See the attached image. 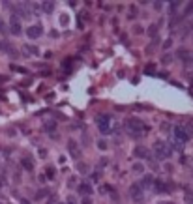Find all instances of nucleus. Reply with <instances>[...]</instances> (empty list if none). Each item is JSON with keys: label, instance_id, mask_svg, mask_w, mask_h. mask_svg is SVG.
Masks as SVG:
<instances>
[{"label": "nucleus", "instance_id": "f257e3e1", "mask_svg": "<svg viewBox=\"0 0 193 204\" xmlns=\"http://www.w3.org/2000/svg\"><path fill=\"white\" fill-rule=\"evenodd\" d=\"M124 125H126V129L130 131L133 137H141L143 133H148V129L150 127L141 120V118H135V116H131V118H126V122H124Z\"/></svg>", "mask_w": 193, "mask_h": 204}, {"label": "nucleus", "instance_id": "f03ea898", "mask_svg": "<svg viewBox=\"0 0 193 204\" xmlns=\"http://www.w3.org/2000/svg\"><path fill=\"white\" fill-rule=\"evenodd\" d=\"M96 124H98V129L101 133H111L113 131V125H114V120H113L111 114H101V116H98Z\"/></svg>", "mask_w": 193, "mask_h": 204}, {"label": "nucleus", "instance_id": "7ed1b4c3", "mask_svg": "<svg viewBox=\"0 0 193 204\" xmlns=\"http://www.w3.org/2000/svg\"><path fill=\"white\" fill-rule=\"evenodd\" d=\"M154 154L157 159H167V157H171V148L165 141H157V142H154Z\"/></svg>", "mask_w": 193, "mask_h": 204}, {"label": "nucleus", "instance_id": "20e7f679", "mask_svg": "<svg viewBox=\"0 0 193 204\" xmlns=\"http://www.w3.org/2000/svg\"><path fill=\"white\" fill-rule=\"evenodd\" d=\"M174 139H176L178 142H188L191 137L188 135V131H186L184 125H176V127H174Z\"/></svg>", "mask_w": 193, "mask_h": 204}, {"label": "nucleus", "instance_id": "39448f33", "mask_svg": "<svg viewBox=\"0 0 193 204\" xmlns=\"http://www.w3.org/2000/svg\"><path fill=\"white\" fill-rule=\"evenodd\" d=\"M130 195H131L137 202H141V200H143V187L139 186V184H133V186L130 187Z\"/></svg>", "mask_w": 193, "mask_h": 204}, {"label": "nucleus", "instance_id": "423d86ee", "mask_svg": "<svg viewBox=\"0 0 193 204\" xmlns=\"http://www.w3.org/2000/svg\"><path fill=\"white\" fill-rule=\"evenodd\" d=\"M41 26H38V25H32V26H28L26 28V36L28 38H32V39H36V38H39L41 36Z\"/></svg>", "mask_w": 193, "mask_h": 204}, {"label": "nucleus", "instance_id": "0eeeda50", "mask_svg": "<svg viewBox=\"0 0 193 204\" xmlns=\"http://www.w3.org/2000/svg\"><path fill=\"white\" fill-rule=\"evenodd\" d=\"M68 150H69L71 157H75V159L81 157V148L77 146V142H75V141H69V142H68Z\"/></svg>", "mask_w": 193, "mask_h": 204}, {"label": "nucleus", "instance_id": "6e6552de", "mask_svg": "<svg viewBox=\"0 0 193 204\" xmlns=\"http://www.w3.org/2000/svg\"><path fill=\"white\" fill-rule=\"evenodd\" d=\"M135 157H141V159H150V152L144 148V146H137L135 148Z\"/></svg>", "mask_w": 193, "mask_h": 204}, {"label": "nucleus", "instance_id": "1a4fd4ad", "mask_svg": "<svg viewBox=\"0 0 193 204\" xmlns=\"http://www.w3.org/2000/svg\"><path fill=\"white\" fill-rule=\"evenodd\" d=\"M9 28H12L13 34H21V23H19V19H17V17H13V19H12V23H9Z\"/></svg>", "mask_w": 193, "mask_h": 204}, {"label": "nucleus", "instance_id": "9d476101", "mask_svg": "<svg viewBox=\"0 0 193 204\" xmlns=\"http://www.w3.org/2000/svg\"><path fill=\"white\" fill-rule=\"evenodd\" d=\"M176 56L182 58V60H189V51L188 49H178L176 51Z\"/></svg>", "mask_w": 193, "mask_h": 204}, {"label": "nucleus", "instance_id": "9b49d317", "mask_svg": "<svg viewBox=\"0 0 193 204\" xmlns=\"http://www.w3.org/2000/svg\"><path fill=\"white\" fill-rule=\"evenodd\" d=\"M21 163H23V167H25L26 170H32V169H34V163H32L30 157H23V161H21Z\"/></svg>", "mask_w": 193, "mask_h": 204}, {"label": "nucleus", "instance_id": "f8f14e48", "mask_svg": "<svg viewBox=\"0 0 193 204\" xmlns=\"http://www.w3.org/2000/svg\"><path fill=\"white\" fill-rule=\"evenodd\" d=\"M79 191L84 193V195H90V193H92V187H90L88 184H81V186H79Z\"/></svg>", "mask_w": 193, "mask_h": 204}, {"label": "nucleus", "instance_id": "ddd939ff", "mask_svg": "<svg viewBox=\"0 0 193 204\" xmlns=\"http://www.w3.org/2000/svg\"><path fill=\"white\" fill-rule=\"evenodd\" d=\"M184 199H186V202L193 204V189H186V193H184Z\"/></svg>", "mask_w": 193, "mask_h": 204}, {"label": "nucleus", "instance_id": "4468645a", "mask_svg": "<svg viewBox=\"0 0 193 204\" xmlns=\"http://www.w3.org/2000/svg\"><path fill=\"white\" fill-rule=\"evenodd\" d=\"M131 169L135 170V172H143V170H144L143 163H133V165H131Z\"/></svg>", "mask_w": 193, "mask_h": 204}, {"label": "nucleus", "instance_id": "2eb2a0df", "mask_svg": "<svg viewBox=\"0 0 193 204\" xmlns=\"http://www.w3.org/2000/svg\"><path fill=\"white\" fill-rule=\"evenodd\" d=\"M152 182H154V180H152V176H146V178L143 180V186H144V187H148V186H152Z\"/></svg>", "mask_w": 193, "mask_h": 204}, {"label": "nucleus", "instance_id": "dca6fc26", "mask_svg": "<svg viewBox=\"0 0 193 204\" xmlns=\"http://www.w3.org/2000/svg\"><path fill=\"white\" fill-rule=\"evenodd\" d=\"M156 189H157V191H167V187H165L163 182H156Z\"/></svg>", "mask_w": 193, "mask_h": 204}, {"label": "nucleus", "instance_id": "f3484780", "mask_svg": "<svg viewBox=\"0 0 193 204\" xmlns=\"http://www.w3.org/2000/svg\"><path fill=\"white\" fill-rule=\"evenodd\" d=\"M52 6H55L52 2H43V9H45V12H52Z\"/></svg>", "mask_w": 193, "mask_h": 204}, {"label": "nucleus", "instance_id": "a211bd4d", "mask_svg": "<svg viewBox=\"0 0 193 204\" xmlns=\"http://www.w3.org/2000/svg\"><path fill=\"white\" fill-rule=\"evenodd\" d=\"M25 51L32 52V55H36V52H38V49H36V47H32V45H26V47H25Z\"/></svg>", "mask_w": 193, "mask_h": 204}, {"label": "nucleus", "instance_id": "6ab92c4d", "mask_svg": "<svg viewBox=\"0 0 193 204\" xmlns=\"http://www.w3.org/2000/svg\"><path fill=\"white\" fill-rule=\"evenodd\" d=\"M178 6H180V2H171V13H174Z\"/></svg>", "mask_w": 193, "mask_h": 204}, {"label": "nucleus", "instance_id": "aec40b11", "mask_svg": "<svg viewBox=\"0 0 193 204\" xmlns=\"http://www.w3.org/2000/svg\"><path fill=\"white\" fill-rule=\"evenodd\" d=\"M77 169H79V170H83V172H86V170H88V165H84V163H79V165H77Z\"/></svg>", "mask_w": 193, "mask_h": 204}, {"label": "nucleus", "instance_id": "412c9836", "mask_svg": "<svg viewBox=\"0 0 193 204\" xmlns=\"http://www.w3.org/2000/svg\"><path fill=\"white\" fill-rule=\"evenodd\" d=\"M184 127H186V131H188V135L191 137V135H193V125H184Z\"/></svg>", "mask_w": 193, "mask_h": 204}, {"label": "nucleus", "instance_id": "4be33fe9", "mask_svg": "<svg viewBox=\"0 0 193 204\" xmlns=\"http://www.w3.org/2000/svg\"><path fill=\"white\" fill-rule=\"evenodd\" d=\"M171 60H173V56H171V55H165V56H163V64H169Z\"/></svg>", "mask_w": 193, "mask_h": 204}, {"label": "nucleus", "instance_id": "5701e85b", "mask_svg": "<svg viewBox=\"0 0 193 204\" xmlns=\"http://www.w3.org/2000/svg\"><path fill=\"white\" fill-rule=\"evenodd\" d=\"M98 148H100V150H105V148H107L105 141H100V142H98Z\"/></svg>", "mask_w": 193, "mask_h": 204}, {"label": "nucleus", "instance_id": "b1692460", "mask_svg": "<svg viewBox=\"0 0 193 204\" xmlns=\"http://www.w3.org/2000/svg\"><path fill=\"white\" fill-rule=\"evenodd\" d=\"M156 30H157V26H156V25H154V26H150V28H148V32H150V34H156Z\"/></svg>", "mask_w": 193, "mask_h": 204}, {"label": "nucleus", "instance_id": "393cba45", "mask_svg": "<svg viewBox=\"0 0 193 204\" xmlns=\"http://www.w3.org/2000/svg\"><path fill=\"white\" fill-rule=\"evenodd\" d=\"M83 204H92V200H90V197H84V199H83Z\"/></svg>", "mask_w": 193, "mask_h": 204}, {"label": "nucleus", "instance_id": "a878e982", "mask_svg": "<svg viewBox=\"0 0 193 204\" xmlns=\"http://www.w3.org/2000/svg\"><path fill=\"white\" fill-rule=\"evenodd\" d=\"M68 204H77V202H75V199H73V197H69V199H68Z\"/></svg>", "mask_w": 193, "mask_h": 204}, {"label": "nucleus", "instance_id": "bb28decb", "mask_svg": "<svg viewBox=\"0 0 193 204\" xmlns=\"http://www.w3.org/2000/svg\"><path fill=\"white\" fill-rule=\"evenodd\" d=\"M23 204H30V202H28V200H23Z\"/></svg>", "mask_w": 193, "mask_h": 204}, {"label": "nucleus", "instance_id": "cd10ccee", "mask_svg": "<svg viewBox=\"0 0 193 204\" xmlns=\"http://www.w3.org/2000/svg\"><path fill=\"white\" fill-rule=\"evenodd\" d=\"M191 174H193V172H191Z\"/></svg>", "mask_w": 193, "mask_h": 204}]
</instances>
